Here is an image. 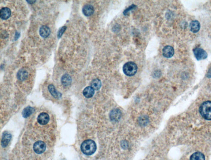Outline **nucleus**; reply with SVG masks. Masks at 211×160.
Instances as JSON below:
<instances>
[{
  "mask_svg": "<svg viewBox=\"0 0 211 160\" xmlns=\"http://www.w3.org/2000/svg\"><path fill=\"white\" fill-rule=\"evenodd\" d=\"M96 145L95 141L91 140H85L81 144V150L83 153L90 156L95 153L96 151Z\"/></svg>",
  "mask_w": 211,
  "mask_h": 160,
  "instance_id": "1",
  "label": "nucleus"
},
{
  "mask_svg": "<svg viewBox=\"0 0 211 160\" xmlns=\"http://www.w3.org/2000/svg\"><path fill=\"white\" fill-rule=\"evenodd\" d=\"M199 111L204 119L211 120V101L203 102L200 106Z\"/></svg>",
  "mask_w": 211,
  "mask_h": 160,
  "instance_id": "2",
  "label": "nucleus"
},
{
  "mask_svg": "<svg viewBox=\"0 0 211 160\" xmlns=\"http://www.w3.org/2000/svg\"><path fill=\"white\" fill-rule=\"evenodd\" d=\"M123 71L124 74L129 77H131L136 74L137 71V66L134 62H127L123 66Z\"/></svg>",
  "mask_w": 211,
  "mask_h": 160,
  "instance_id": "3",
  "label": "nucleus"
},
{
  "mask_svg": "<svg viewBox=\"0 0 211 160\" xmlns=\"http://www.w3.org/2000/svg\"><path fill=\"white\" fill-rule=\"evenodd\" d=\"M194 54L198 60H204L207 58V53L204 49L199 47H197L193 49Z\"/></svg>",
  "mask_w": 211,
  "mask_h": 160,
  "instance_id": "4",
  "label": "nucleus"
},
{
  "mask_svg": "<svg viewBox=\"0 0 211 160\" xmlns=\"http://www.w3.org/2000/svg\"><path fill=\"white\" fill-rule=\"evenodd\" d=\"M45 143L42 141H38L34 144L33 149L36 153L41 154L43 153L46 149Z\"/></svg>",
  "mask_w": 211,
  "mask_h": 160,
  "instance_id": "5",
  "label": "nucleus"
},
{
  "mask_svg": "<svg viewBox=\"0 0 211 160\" xmlns=\"http://www.w3.org/2000/svg\"><path fill=\"white\" fill-rule=\"evenodd\" d=\"M38 122L41 125H44L48 123L50 120V117L46 113H42L39 114L37 118Z\"/></svg>",
  "mask_w": 211,
  "mask_h": 160,
  "instance_id": "6",
  "label": "nucleus"
},
{
  "mask_svg": "<svg viewBox=\"0 0 211 160\" xmlns=\"http://www.w3.org/2000/svg\"><path fill=\"white\" fill-rule=\"evenodd\" d=\"M174 51L173 48L170 46H167L163 48V54L165 58H172L174 54Z\"/></svg>",
  "mask_w": 211,
  "mask_h": 160,
  "instance_id": "7",
  "label": "nucleus"
},
{
  "mask_svg": "<svg viewBox=\"0 0 211 160\" xmlns=\"http://www.w3.org/2000/svg\"><path fill=\"white\" fill-rule=\"evenodd\" d=\"M11 10L8 7H3L0 10V17L3 20L9 18L11 15Z\"/></svg>",
  "mask_w": 211,
  "mask_h": 160,
  "instance_id": "8",
  "label": "nucleus"
},
{
  "mask_svg": "<svg viewBox=\"0 0 211 160\" xmlns=\"http://www.w3.org/2000/svg\"><path fill=\"white\" fill-rule=\"evenodd\" d=\"M121 112L118 109H113L110 114V119L113 122H117L121 117Z\"/></svg>",
  "mask_w": 211,
  "mask_h": 160,
  "instance_id": "9",
  "label": "nucleus"
},
{
  "mask_svg": "<svg viewBox=\"0 0 211 160\" xmlns=\"http://www.w3.org/2000/svg\"><path fill=\"white\" fill-rule=\"evenodd\" d=\"M50 29L48 26H43L40 28L39 34L41 37L43 38H47L50 34Z\"/></svg>",
  "mask_w": 211,
  "mask_h": 160,
  "instance_id": "10",
  "label": "nucleus"
},
{
  "mask_svg": "<svg viewBox=\"0 0 211 160\" xmlns=\"http://www.w3.org/2000/svg\"><path fill=\"white\" fill-rule=\"evenodd\" d=\"M94 8L92 5H86L83 8V14L87 17L91 16L94 13Z\"/></svg>",
  "mask_w": 211,
  "mask_h": 160,
  "instance_id": "11",
  "label": "nucleus"
},
{
  "mask_svg": "<svg viewBox=\"0 0 211 160\" xmlns=\"http://www.w3.org/2000/svg\"><path fill=\"white\" fill-rule=\"evenodd\" d=\"M11 135L8 132H4L3 133L1 140V145L3 147H7L11 139Z\"/></svg>",
  "mask_w": 211,
  "mask_h": 160,
  "instance_id": "12",
  "label": "nucleus"
},
{
  "mask_svg": "<svg viewBox=\"0 0 211 160\" xmlns=\"http://www.w3.org/2000/svg\"><path fill=\"white\" fill-rule=\"evenodd\" d=\"M28 72L26 70L21 69L17 73V77L18 79L20 81H24L28 78Z\"/></svg>",
  "mask_w": 211,
  "mask_h": 160,
  "instance_id": "13",
  "label": "nucleus"
},
{
  "mask_svg": "<svg viewBox=\"0 0 211 160\" xmlns=\"http://www.w3.org/2000/svg\"><path fill=\"white\" fill-rule=\"evenodd\" d=\"M191 30L193 33H196L199 31L200 28V22L197 20H193L190 23Z\"/></svg>",
  "mask_w": 211,
  "mask_h": 160,
  "instance_id": "14",
  "label": "nucleus"
},
{
  "mask_svg": "<svg viewBox=\"0 0 211 160\" xmlns=\"http://www.w3.org/2000/svg\"><path fill=\"white\" fill-rule=\"evenodd\" d=\"M95 94V90L91 87H87L83 91L84 96L86 98H90L93 97Z\"/></svg>",
  "mask_w": 211,
  "mask_h": 160,
  "instance_id": "15",
  "label": "nucleus"
},
{
  "mask_svg": "<svg viewBox=\"0 0 211 160\" xmlns=\"http://www.w3.org/2000/svg\"><path fill=\"white\" fill-rule=\"evenodd\" d=\"M72 77L68 74H65L62 76L61 78V82L64 86H68L72 83Z\"/></svg>",
  "mask_w": 211,
  "mask_h": 160,
  "instance_id": "16",
  "label": "nucleus"
},
{
  "mask_svg": "<svg viewBox=\"0 0 211 160\" xmlns=\"http://www.w3.org/2000/svg\"><path fill=\"white\" fill-rule=\"evenodd\" d=\"M48 89L50 93L54 98H59V97H61V94L58 93L56 90L55 86L53 85H50L48 86Z\"/></svg>",
  "mask_w": 211,
  "mask_h": 160,
  "instance_id": "17",
  "label": "nucleus"
},
{
  "mask_svg": "<svg viewBox=\"0 0 211 160\" xmlns=\"http://www.w3.org/2000/svg\"><path fill=\"white\" fill-rule=\"evenodd\" d=\"M190 160H205V156L201 152H195L191 156Z\"/></svg>",
  "mask_w": 211,
  "mask_h": 160,
  "instance_id": "18",
  "label": "nucleus"
},
{
  "mask_svg": "<svg viewBox=\"0 0 211 160\" xmlns=\"http://www.w3.org/2000/svg\"><path fill=\"white\" fill-rule=\"evenodd\" d=\"M34 109L31 107L28 106L25 108L22 111V115L24 118H27L34 113Z\"/></svg>",
  "mask_w": 211,
  "mask_h": 160,
  "instance_id": "19",
  "label": "nucleus"
},
{
  "mask_svg": "<svg viewBox=\"0 0 211 160\" xmlns=\"http://www.w3.org/2000/svg\"><path fill=\"white\" fill-rule=\"evenodd\" d=\"M91 87L93 88L95 90H99L101 87V80L98 78L94 79L92 80L91 83Z\"/></svg>",
  "mask_w": 211,
  "mask_h": 160,
  "instance_id": "20",
  "label": "nucleus"
},
{
  "mask_svg": "<svg viewBox=\"0 0 211 160\" xmlns=\"http://www.w3.org/2000/svg\"><path fill=\"white\" fill-rule=\"evenodd\" d=\"M67 27L66 26L62 27L59 29L58 33V38H60L62 36L66 30Z\"/></svg>",
  "mask_w": 211,
  "mask_h": 160,
  "instance_id": "21",
  "label": "nucleus"
},
{
  "mask_svg": "<svg viewBox=\"0 0 211 160\" xmlns=\"http://www.w3.org/2000/svg\"><path fill=\"white\" fill-rule=\"evenodd\" d=\"M137 6L134 5H131L130 7H128V8L126 9V10L124 11L123 12V14L125 15H128V14L129 13V12L131 11L132 9H134V8H136Z\"/></svg>",
  "mask_w": 211,
  "mask_h": 160,
  "instance_id": "22",
  "label": "nucleus"
},
{
  "mask_svg": "<svg viewBox=\"0 0 211 160\" xmlns=\"http://www.w3.org/2000/svg\"><path fill=\"white\" fill-rule=\"evenodd\" d=\"M207 77H209V78L211 77V68L208 73Z\"/></svg>",
  "mask_w": 211,
  "mask_h": 160,
  "instance_id": "23",
  "label": "nucleus"
},
{
  "mask_svg": "<svg viewBox=\"0 0 211 160\" xmlns=\"http://www.w3.org/2000/svg\"><path fill=\"white\" fill-rule=\"evenodd\" d=\"M26 1L28 2V4H34V2H35L36 1Z\"/></svg>",
  "mask_w": 211,
  "mask_h": 160,
  "instance_id": "24",
  "label": "nucleus"
}]
</instances>
